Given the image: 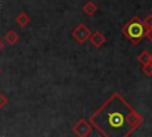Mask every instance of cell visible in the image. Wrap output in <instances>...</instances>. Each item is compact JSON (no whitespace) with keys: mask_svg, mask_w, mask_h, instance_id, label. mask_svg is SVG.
<instances>
[{"mask_svg":"<svg viewBox=\"0 0 152 137\" xmlns=\"http://www.w3.org/2000/svg\"><path fill=\"white\" fill-rule=\"evenodd\" d=\"M88 122L103 137H129L142 124L144 117L120 93H113Z\"/></svg>","mask_w":152,"mask_h":137,"instance_id":"cell-1","label":"cell"},{"mask_svg":"<svg viewBox=\"0 0 152 137\" xmlns=\"http://www.w3.org/2000/svg\"><path fill=\"white\" fill-rule=\"evenodd\" d=\"M122 35L131 42L133 45H138L146 37V29L138 15L132 17L121 29Z\"/></svg>","mask_w":152,"mask_h":137,"instance_id":"cell-2","label":"cell"},{"mask_svg":"<svg viewBox=\"0 0 152 137\" xmlns=\"http://www.w3.org/2000/svg\"><path fill=\"white\" fill-rule=\"evenodd\" d=\"M91 33H93V32L90 31V29H89L86 24H83V23L77 24V25L75 26V29L72 30V32H71L74 39H75L77 43H80V44H83V43L88 42V41L90 39Z\"/></svg>","mask_w":152,"mask_h":137,"instance_id":"cell-3","label":"cell"},{"mask_svg":"<svg viewBox=\"0 0 152 137\" xmlns=\"http://www.w3.org/2000/svg\"><path fill=\"white\" fill-rule=\"evenodd\" d=\"M91 130L93 126L84 118H80L71 127V131L76 137H88L91 133Z\"/></svg>","mask_w":152,"mask_h":137,"instance_id":"cell-4","label":"cell"},{"mask_svg":"<svg viewBox=\"0 0 152 137\" xmlns=\"http://www.w3.org/2000/svg\"><path fill=\"white\" fill-rule=\"evenodd\" d=\"M89 41H90V43H91V45H93L94 48H101V46L106 43L107 37H106L101 31H95V32L91 33Z\"/></svg>","mask_w":152,"mask_h":137,"instance_id":"cell-5","label":"cell"},{"mask_svg":"<svg viewBox=\"0 0 152 137\" xmlns=\"http://www.w3.org/2000/svg\"><path fill=\"white\" fill-rule=\"evenodd\" d=\"M15 23L20 26V27H24L26 26L28 23H30V15L25 12V11H20L17 17H15Z\"/></svg>","mask_w":152,"mask_h":137,"instance_id":"cell-6","label":"cell"},{"mask_svg":"<svg viewBox=\"0 0 152 137\" xmlns=\"http://www.w3.org/2000/svg\"><path fill=\"white\" fill-rule=\"evenodd\" d=\"M5 39H6V42H7L10 45H14L15 43L19 42L20 37H19V35H18L14 30H10V31H7V32L5 33Z\"/></svg>","mask_w":152,"mask_h":137,"instance_id":"cell-7","label":"cell"},{"mask_svg":"<svg viewBox=\"0 0 152 137\" xmlns=\"http://www.w3.org/2000/svg\"><path fill=\"white\" fill-rule=\"evenodd\" d=\"M82 11L87 14V15H93V14H95V12L97 11V6H96V4L95 2H93V1H87V2H84V5L82 6Z\"/></svg>","mask_w":152,"mask_h":137,"instance_id":"cell-8","label":"cell"},{"mask_svg":"<svg viewBox=\"0 0 152 137\" xmlns=\"http://www.w3.org/2000/svg\"><path fill=\"white\" fill-rule=\"evenodd\" d=\"M137 60H138V62H140L142 66L146 64V63H150V60H151V52L144 50V51H141V52L138 55Z\"/></svg>","mask_w":152,"mask_h":137,"instance_id":"cell-9","label":"cell"},{"mask_svg":"<svg viewBox=\"0 0 152 137\" xmlns=\"http://www.w3.org/2000/svg\"><path fill=\"white\" fill-rule=\"evenodd\" d=\"M141 21H142V24H144V26H145L146 31H147V30H150V29H152V14L146 15L144 19H141Z\"/></svg>","mask_w":152,"mask_h":137,"instance_id":"cell-10","label":"cell"},{"mask_svg":"<svg viewBox=\"0 0 152 137\" xmlns=\"http://www.w3.org/2000/svg\"><path fill=\"white\" fill-rule=\"evenodd\" d=\"M141 71H142L144 75H146V76H151V75H152V63L150 62V63L144 64V66L141 67Z\"/></svg>","mask_w":152,"mask_h":137,"instance_id":"cell-11","label":"cell"},{"mask_svg":"<svg viewBox=\"0 0 152 137\" xmlns=\"http://www.w3.org/2000/svg\"><path fill=\"white\" fill-rule=\"evenodd\" d=\"M7 104H8V98L5 94L0 93V107H5Z\"/></svg>","mask_w":152,"mask_h":137,"instance_id":"cell-12","label":"cell"},{"mask_svg":"<svg viewBox=\"0 0 152 137\" xmlns=\"http://www.w3.org/2000/svg\"><path fill=\"white\" fill-rule=\"evenodd\" d=\"M146 38L152 43V29H150V30L146 31Z\"/></svg>","mask_w":152,"mask_h":137,"instance_id":"cell-13","label":"cell"},{"mask_svg":"<svg viewBox=\"0 0 152 137\" xmlns=\"http://www.w3.org/2000/svg\"><path fill=\"white\" fill-rule=\"evenodd\" d=\"M2 48H4V42L1 41V38H0V51L2 50Z\"/></svg>","mask_w":152,"mask_h":137,"instance_id":"cell-14","label":"cell"},{"mask_svg":"<svg viewBox=\"0 0 152 137\" xmlns=\"http://www.w3.org/2000/svg\"><path fill=\"white\" fill-rule=\"evenodd\" d=\"M150 62L152 63V52H151V60H150Z\"/></svg>","mask_w":152,"mask_h":137,"instance_id":"cell-15","label":"cell"},{"mask_svg":"<svg viewBox=\"0 0 152 137\" xmlns=\"http://www.w3.org/2000/svg\"><path fill=\"white\" fill-rule=\"evenodd\" d=\"M0 74H1V69H0Z\"/></svg>","mask_w":152,"mask_h":137,"instance_id":"cell-16","label":"cell"}]
</instances>
